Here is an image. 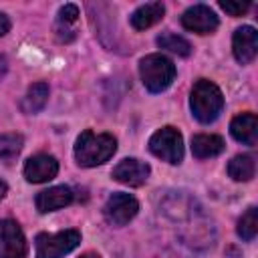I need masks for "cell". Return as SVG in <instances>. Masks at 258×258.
<instances>
[{
    "instance_id": "22",
    "label": "cell",
    "mask_w": 258,
    "mask_h": 258,
    "mask_svg": "<svg viewBox=\"0 0 258 258\" xmlns=\"http://www.w3.org/2000/svg\"><path fill=\"white\" fill-rule=\"evenodd\" d=\"M222 10H226L230 16H242L248 12L250 8V2H232V0H226V2H220Z\"/></svg>"
},
{
    "instance_id": "20",
    "label": "cell",
    "mask_w": 258,
    "mask_h": 258,
    "mask_svg": "<svg viewBox=\"0 0 258 258\" xmlns=\"http://www.w3.org/2000/svg\"><path fill=\"white\" fill-rule=\"evenodd\" d=\"M238 236L246 242H252L256 238V232H258V208L256 206H250L242 218L238 220V228H236Z\"/></svg>"
},
{
    "instance_id": "9",
    "label": "cell",
    "mask_w": 258,
    "mask_h": 258,
    "mask_svg": "<svg viewBox=\"0 0 258 258\" xmlns=\"http://www.w3.org/2000/svg\"><path fill=\"white\" fill-rule=\"evenodd\" d=\"M149 173H151V167H149L145 161L135 159V157H125V159H121V161L113 167V171H111V175H113L115 181L125 183V185H129V187H139V185H143V183L147 181Z\"/></svg>"
},
{
    "instance_id": "7",
    "label": "cell",
    "mask_w": 258,
    "mask_h": 258,
    "mask_svg": "<svg viewBox=\"0 0 258 258\" xmlns=\"http://www.w3.org/2000/svg\"><path fill=\"white\" fill-rule=\"evenodd\" d=\"M0 258H26V238L14 220H0Z\"/></svg>"
},
{
    "instance_id": "25",
    "label": "cell",
    "mask_w": 258,
    "mask_h": 258,
    "mask_svg": "<svg viewBox=\"0 0 258 258\" xmlns=\"http://www.w3.org/2000/svg\"><path fill=\"white\" fill-rule=\"evenodd\" d=\"M6 194H8V185H6V181L0 179V200H4Z\"/></svg>"
},
{
    "instance_id": "8",
    "label": "cell",
    "mask_w": 258,
    "mask_h": 258,
    "mask_svg": "<svg viewBox=\"0 0 258 258\" xmlns=\"http://www.w3.org/2000/svg\"><path fill=\"white\" fill-rule=\"evenodd\" d=\"M218 24H220V20H218L216 12L206 4L189 6L181 14V26L196 34H212L218 28Z\"/></svg>"
},
{
    "instance_id": "17",
    "label": "cell",
    "mask_w": 258,
    "mask_h": 258,
    "mask_svg": "<svg viewBox=\"0 0 258 258\" xmlns=\"http://www.w3.org/2000/svg\"><path fill=\"white\" fill-rule=\"evenodd\" d=\"M48 101V85L46 83H34L28 87V91L24 93V97L20 99V111L26 115H34L38 111L44 109Z\"/></svg>"
},
{
    "instance_id": "5",
    "label": "cell",
    "mask_w": 258,
    "mask_h": 258,
    "mask_svg": "<svg viewBox=\"0 0 258 258\" xmlns=\"http://www.w3.org/2000/svg\"><path fill=\"white\" fill-rule=\"evenodd\" d=\"M149 151L167 163H179L183 159V137L171 125L161 127L149 137Z\"/></svg>"
},
{
    "instance_id": "11",
    "label": "cell",
    "mask_w": 258,
    "mask_h": 258,
    "mask_svg": "<svg viewBox=\"0 0 258 258\" xmlns=\"http://www.w3.org/2000/svg\"><path fill=\"white\" fill-rule=\"evenodd\" d=\"M58 173V161L48 153H36L26 159L24 163V177L30 183H44L56 177Z\"/></svg>"
},
{
    "instance_id": "2",
    "label": "cell",
    "mask_w": 258,
    "mask_h": 258,
    "mask_svg": "<svg viewBox=\"0 0 258 258\" xmlns=\"http://www.w3.org/2000/svg\"><path fill=\"white\" fill-rule=\"evenodd\" d=\"M189 109L200 123H214L224 109V95L220 87L208 79H198L189 93Z\"/></svg>"
},
{
    "instance_id": "15",
    "label": "cell",
    "mask_w": 258,
    "mask_h": 258,
    "mask_svg": "<svg viewBox=\"0 0 258 258\" xmlns=\"http://www.w3.org/2000/svg\"><path fill=\"white\" fill-rule=\"evenodd\" d=\"M165 14V6L163 2H147V4H141L133 14H131V26L135 30H145V28H151L153 24H157Z\"/></svg>"
},
{
    "instance_id": "26",
    "label": "cell",
    "mask_w": 258,
    "mask_h": 258,
    "mask_svg": "<svg viewBox=\"0 0 258 258\" xmlns=\"http://www.w3.org/2000/svg\"><path fill=\"white\" fill-rule=\"evenodd\" d=\"M81 258H101V256H99L97 252H85V254H83Z\"/></svg>"
},
{
    "instance_id": "3",
    "label": "cell",
    "mask_w": 258,
    "mask_h": 258,
    "mask_svg": "<svg viewBox=\"0 0 258 258\" xmlns=\"http://www.w3.org/2000/svg\"><path fill=\"white\" fill-rule=\"evenodd\" d=\"M141 83L149 93L165 91L175 79V64L163 54H147L139 60Z\"/></svg>"
},
{
    "instance_id": "24",
    "label": "cell",
    "mask_w": 258,
    "mask_h": 258,
    "mask_svg": "<svg viewBox=\"0 0 258 258\" xmlns=\"http://www.w3.org/2000/svg\"><path fill=\"white\" fill-rule=\"evenodd\" d=\"M6 71H8V60H6V56H4V54H0V81L4 79Z\"/></svg>"
},
{
    "instance_id": "12",
    "label": "cell",
    "mask_w": 258,
    "mask_h": 258,
    "mask_svg": "<svg viewBox=\"0 0 258 258\" xmlns=\"http://www.w3.org/2000/svg\"><path fill=\"white\" fill-rule=\"evenodd\" d=\"M73 200H75V194L69 185H54V187L38 191L34 198V206L40 214H48V212H54V210L69 206Z\"/></svg>"
},
{
    "instance_id": "14",
    "label": "cell",
    "mask_w": 258,
    "mask_h": 258,
    "mask_svg": "<svg viewBox=\"0 0 258 258\" xmlns=\"http://www.w3.org/2000/svg\"><path fill=\"white\" fill-rule=\"evenodd\" d=\"M77 20H79V8L75 4H64L58 10L56 22H54V34L58 42H71L77 36V30H75Z\"/></svg>"
},
{
    "instance_id": "16",
    "label": "cell",
    "mask_w": 258,
    "mask_h": 258,
    "mask_svg": "<svg viewBox=\"0 0 258 258\" xmlns=\"http://www.w3.org/2000/svg\"><path fill=\"white\" fill-rule=\"evenodd\" d=\"M226 143L220 135H212V133H200L191 137V153L198 159H210L216 157L224 151Z\"/></svg>"
},
{
    "instance_id": "10",
    "label": "cell",
    "mask_w": 258,
    "mask_h": 258,
    "mask_svg": "<svg viewBox=\"0 0 258 258\" xmlns=\"http://www.w3.org/2000/svg\"><path fill=\"white\" fill-rule=\"evenodd\" d=\"M232 52L240 64H250L258 52V32L254 26H240L232 36Z\"/></svg>"
},
{
    "instance_id": "19",
    "label": "cell",
    "mask_w": 258,
    "mask_h": 258,
    "mask_svg": "<svg viewBox=\"0 0 258 258\" xmlns=\"http://www.w3.org/2000/svg\"><path fill=\"white\" fill-rule=\"evenodd\" d=\"M24 137L20 133H0V161H12L22 151Z\"/></svg>"
},
{
    "instance_id": "1",
    "label": "cell",
    "mask_w": 258,
    "mask_h": 258,
    "mask_svg": "<svg viewBox=\"0 0 258 258\" xmlns=\"http://www.w3.org/2000/svg\"><path fill=\"white\" fill-rule=\"evenodd\" d=\"M117 139L111 133H95L85 129L75 141V159L81 167H97L113 157Z\"/></svg>"
},
{
    "instance_id": "4",
    "label": "cell",
    "mask_w": 258,
    "mask_h": 258,
    "mask_svg": "<svg viewBox=\"0 0 258 258\" xmlns=\"http://www.w3.org/2000/svg\"><path fill=\"white\" fill-rule=\"evenodd\" d=\"M79 244H81V232L75 230V228L60 230V232H54V234L40 232L34 238L36 258H64Z\"/></svg>"
},
{
    "instance_id": "23",
    "label": "cell",
    "mask_w": 258,
    "mask_h": 258,
    "mask_svg": "<svg viewBox=\"0 0 258 258\" xmlns=\"http://www.w3.org/2000/svg\"><path fill=\"white\" fill-rule=\"evenodd\" d=\"M8 30H10V20H8V16H6V14H2V12H0V36H4Z\"/></svg>"
},
{
    "instance_id": "21",
    "label": "cell",
    "mask_w": 258,
    "mask_h": 258,
    "mask_svg": "<svg viewBox=\"0 0 258 258\" xmlns=\"http://www.w3.org/2000/svg\"><path fill=\"white\" fill-rule=\"evenodd\" d=\"M157 46L173 52V54H179V56H189L191 52V44L183 38V36H177L173 32H163L157 36Z\"/></svg>"
},
{
    "instance_id": "18",
    "label": "cell",
    "mask_w": 258,
    "mask_h": 258,
    "mask_svg": "<svg viewBox=\"0 0 258 258\" xmlns=\"http://www.w3.org/2000/svg\"><path fill=\"white\" fill-rule=\"evenodd\" d=\"M256 173V163H254V157L252 155H236L230 159L228 163V175L234 179V181H250Z\"/></svg>"
},
{
    "instance_id": "6",
    "label": "cell",
    "mask_w": 258,
    "mask_h": 258,
    "mask_svg": "<svg viewBox=\"0 0 258 258\" xmlns=\"http://www.w3.org/2000/svg\"><path fill=\"white\" fill-rule=\"evenodd\" d=\"M139 212V202L123 191L111 194L103 206V216L111 226H125L129 224Z\"/></svg>"
},
{
    "instance_id": "13",
    "label": "cell",
    "mask_w": 258,
    "mask_h": 258,
    "mask_svg": "<svg viewBox=\"0 0 258 258\" xmlns=\"http://www.w3.org/2000/svg\"><path fill=\"white\" fill-rule=\"evenodd\" d=\"M230 133L244 145H256L258 141V117L254 113H240L230 123Z\"/></svg>"
}]
</instances>
